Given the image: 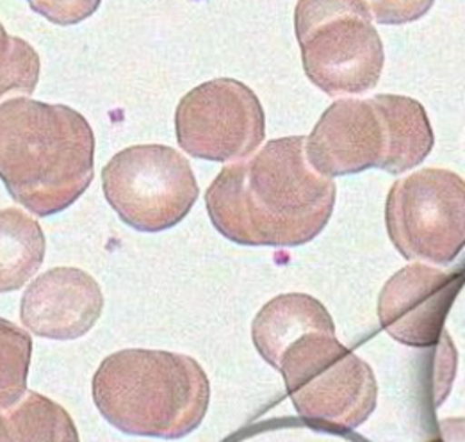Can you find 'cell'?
Returning a JSON list of instances; mask_svg holds the SVG:
<instances>
[{"mask_svg":"<svg viewBox=\"0 0 465 442\" xmlns=\"http://www.w3.org/2000/svg\"><path fill=\"white\" fill-rule=\"evenodd\" d=\"M335 184L314 170L307 137L268 141L257 154L225 166L205 193L216 230L244 246H298L331 216Z\"/></svg>","mask_w":465,"mask_h":442,"instance_id":"1","label":"cell"},{"mask_svg":"<svg viewBox=\"0 0 465 442\" xmlns=\"http://www.w3.org/2000/svg\"><path fill=\"white\" fill-rule=\"evenodd\" d=\"M94 134L63 104L11 98L0 105V176L9 195L45 218L70 207L94 178Z\"/></svg>","mask_w":465,"mask_h":442,"instance_id":"2","label":"cell"},{"mask_svg":"<svg viewBox=\"0 0 465 442\" xmlns=\"http://www.w3.org/2000/svg\"><path fill=\"white\" fill-rule=\"evenodd\" d=\"M94 399L116 430L172 441L200 427L211 384L187 355L133 348L102 360L94 377Z\"/></svg>","mask_w":465,"mask_h":442,"instance_id":"3","label":"cell"},{"mask_svg":"<svg viewBox=\"0 0 465 442\" xmlns=\"http://www.w3.org/2000/svg\"><path fill=\"white\" fill-rule=\"evenodd\" d=\"M294 25L305 74L326 95H361L376 86L383 45L368 4L300 2Z\"/></svg>","mask_w":465,"mask_h":442,"instance_id":"4","label":"cell"},{"mask_svg":"<svg viewBox=\"0 0 465 442\" xmlns=\"http://www.w3.org/2000/svg\"><path fill=\"white\" fill-rule=\"evenodd\" d=\"M102 187L118 216L140 232L175 226L198 198L189 161L166 145H136L118 152L102 170Z\"/></svg>","mask_w":465,"mask_h":442,"instance_id":"5","label":"cell"},{"mask_svg":"<svg viewBox=\"0 0 465 442\" xmlns=\"http://www.w3.org/2000/svg\"><path fill=\"white\" fill-rule=\"evenodd\" d=\"M385 223L407 257L450 261L465 245V180L424 168L400 178L389 191Z\"/></svg>","mask_w":465,"mask_h":442,"instance_id":"6","label":"cell"},{"mask_svg":"<svg viewBox=\"0 0 465 442\" xmlns=\"http://www.w3.org/2000/svg\"><path fill=\"white\" fill-rule=\"evenodd\" d=\"M175 131L189 156L216 163L242 161L266 133L257 95L235 79H214L184 95L175 111Z\"/></svg>","mask_w":465,"mask_h":442,"instance_id":"7","label":"cell"},{"mask_svg":"<svg viewBox=\"0 0 465 442\" xmlns=\"http://www.w3.org/2000/svg\"><path fill=\"white\" fill-rule=\"evenodd\" d=\"M280 369L296 407L307 417L339 416L359 423L372 407L371 369L335 341L302 337L296 348L285 352Z\"/></svg>","mask_w":465,"mask_h":442,"instance_id":"8","label":"cell"},{"mask_svg":"<svg viewBox=\"0 0 465 442\" xmlns=\"http://www.w3.org/2000/svg\"><path fill=\"white\" fill-rule=\"evenodd\" d=\"M307 157L328 178L370 168L387 172L391 129L380 95L368 100H335L307 137Z\"/></svg>","mask_w":465,"mask_h":442,"instance_id":"9","label":"cell"},{"mask_svg":"<svg viewBox=\"0 0 465 442\" xmlns=\"http://www.w3.org/2000/svg\"><path fill=\"white\" fill-rule=\"evenodd\" d=\"M104 309V295L79 267H54L35 278L20 304L27 330L40 337L72 341L88 334Z\"/></svg>","mask_w":465,"mask_h":442,"instance_id":"10","label":"cell"},{"mask_svg":"<svg viewBox=\"0 0 465 442\" xmlns=\"http://www.w3.org/2000/svg\"><path fill=\"white\" fill-rule=\"evenodd\" d=\"M311 332L333 334L326 310L311 296L283 295L272 300L257 314L252 325L253 343L272 366L279 367L294 339Z\"/></svg>","mask_w":465,"mask_h":442,"instance_id":"11","label":"cell"},{"mask_svg":"<svg viewBox=\"0 0 465 442\" xmlns=\"http://www.w3.org/2000/svg\"><path fill=\"white\" fill-rule=\"evenodd\" d=\"M0 442H79L70 414L35 391L2 410Z\"/></svg>","mask_w":465,"mask_h":442,"instance_id":"12","label":"cell"},{"mask_svg":"<svg viewBox=\"0 0 465 442\" xmlns=\"http://www.w3.org/2000/svg\"><path fill=\"white\" fill-rule=\"evenodd\" d=\"M391 129V159L387 172L392 176L416 168L433 148V131L426 111L418 100L403 95H380Z\"/></svg>","mask_w":465,"mask_h":442,"instance_id":"13","label":"cell"},{"mask_svg":"<svg viewBox=\"0 0 465 442\" xmlns=\"http://www.w3.org/2000/svg\"><path fill=\"white\" fill-rule=\"evenodd\" d=\"M2 291L22 287L44 263L45 236L38 221L20 209L2 211Z\"/></svg>","mask_w":465,"mask_h":442,"instance_id":"14","label":"cell"},{"mask_svg":"<svg viewBox=\"0 0 465 442\" xmlns=\"http://www.w3.org/2000/svg\"><path fill=\"white\" fill-rule=\"evenodd\" d=\"M31 345L25 332L2 319V410L25 397Z\"/></svg>","mask_w":465,"mask_h":442,"instance_id":"15","label":"cell"},{"mask_svg":"<svg viewBox=\"0 0 465 442\" xmlns=\"http://www.w3.org/2000/svg\"><path fill=\"white\" fill-rule=\"evenodd\" d=\"M2 95H5L7 91H20L24 95H31L40 72V61L35 50L22 40L7 38L5 33H2Z\"/></svg>","mask_w":465,"mask_h":442,"instance_id":"16","label":"cell"}]
</instances>
